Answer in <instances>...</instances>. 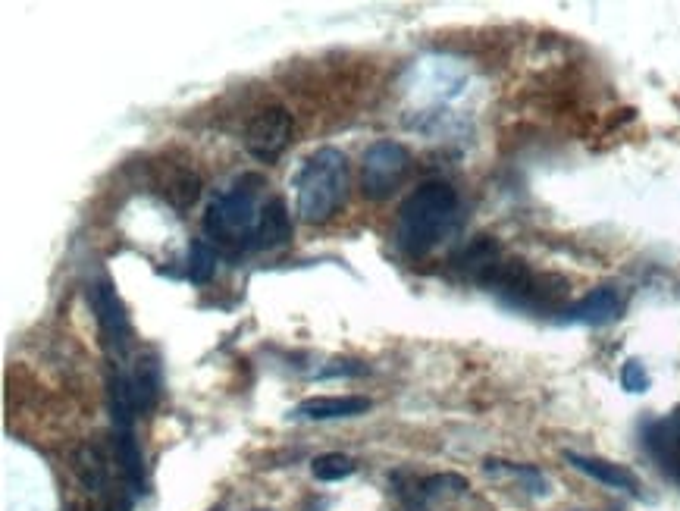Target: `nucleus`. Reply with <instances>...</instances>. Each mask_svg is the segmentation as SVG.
<instances>
[{
	"instance_id": "a211bd4d",
	"label": "nucleus",
	"mask_w": 680,
	"mask_h": 511,
	"mask_svg": "<svg viewBox=\"0 0 680 511\" xmlns=\"http://www.w3.org/2000/svg\"><path fill=\"white\" fill-rule=\"evenodd\" d=\"M364 364L361 361H351V358H336V361H330V367H323L320 370V380H326V377H361L364 374Z\"/></svg>"
},
{
	"instance_id": "6ab92c4d",
	"label": "nucleus",
	"mask_w": 680,
	"mask_h": 511,
	"mask_svg": "<svg viewBox=\"0 0 680 511\" xmlns=\"http://www.w3.org/2000/svg\"><path fill=\"white\" fill-rule=\"evenodd\" d=\"M254 511H270V508H254Z\"/></svg>"
},
{
	"instance_id": "f3484780",
	"label": "nucleus",
	"mask_w": 680,
	"mask_h": 511,
	"mask_svg": "<svg viewBox=\"0 0 680 511\" xmlns=\"http://www.w3.org/2000/svg\"><path fill=\"white\" fill-rule=\"evenodd\" d=\"M621 383L627 392H646L649 389V374H646V367L637 361V358H630L624 367H621Z\"/></svg>"
},
{
	"instance_id": "6e6552de",
	"label": "nucleus",
	"mask_w": 680,
	"mask_h": 511,
	"mask_svg": "<svg viewBox=\"0 0 680 511\" xmlns=\"http://www.w3.org/2000/svg\"><path fill=\"white\" fill-rule=\"evenodd\" d=\"M370 411V399L364 396H317L304 399L292 417L298 421H339V417H358Z\"/></svg>"
},
{
	"instance_id": "ddd939ff",
	"label": "nucleus",
	"mask_w": 680,
	"mask_h": 511,
	"mask_svg": "<svg viewBox=\"0 0 680 511\" xmlns=\"http://www.w3.org/2000/svg\"><path fill=\"white\" fill-rule=\"evenodd\" d=\"M76 464V474H79V480H82V486L88 493H104V486H107V461H104V455H101V449L98 446H79L76 449V458H73Z\"/></svg>"
},
{
	"instance_id": "4468645a",
	"label": "nucleus",
	"mask_w": 680,
	"mask_h": 511,
	"mask_svg": "<svg viewBox=\"0 0 680 511\" xmlns=\"http://www.w3.org/2000/svg\"><path fill=\"white\" fill-rule=\"evenodd\" d=\"M163 195H167L179 211H185V207H192L201 195V179L192 173V170H182L176 167L173 176L167 179V189H163Z\"/></svg>"
},
{
	"instance_id": "39448f33",
	"label": "nucleus",
	"mask_w": 680,
	"mask_h": 511,
	"mask_svg": "<svg viewBox=\"0 0 680 511\" xmlns=\"http://www.w3.org/2000/svg\"><path fill=\"white\" fill-rule=\"evenodd\" d=\"M292 129H295V123L286 107H264L251 116V123L245 129V148L251 157L270 164V160H276L286 151Z\"/></svg>"
},
{
	"instance_id": "2eb2a0df",
	"label": "nucleus",
	"mask_w": 680,
	"mask_h": 511,
	"mask_svg": "<svg viewBox=\"0 0 680 511\" xmlns=\"http://www.w3.org/2000/svg\"><path fill=\"white\" fill-rule=\"evenodd\" d=\"M311 474L323 483H336V480H345L355 474V461H351L348 455L342 452H326V455H317L314 464H311Z\"/></svg>"
},
{
	"instance_id": "7ed1b4c3",
	"label": "nucleus",
	"mask_w": 680,
	"mask_h": 511,
	"mask_svg": "<svg viewBox=\"0 0 680 511\" xmlns=\"http://www.w3.org/2000/svg\"><path fill=\"white\" fill-rule=\"evenodd\" d=\"M261 189H264V176L248 173L232 182L223 195L210 201L204 214L207 239L223 248L254 245L257 220H261V211H257V195H261Z\"/></svg>"
},
{
	"instance_id": "f257e3e1",
	"label": "nucleus",
	"mask_w": 680,
	"mask_h": 511,
	"mask_svg": "<svg viewBox=\"0 0 680 511\" xmlns=\"http://www.w3.org/2000/svg\"><path fill=\"white\" fill-rule=\"evenodd\" d=\"M458 214V192L449 182H427L411 192L398 207L395 242L405 254H427L433 251L445 232L452 229Z\"/></svg>"
},
{
	"instance_id": "20e7f679",
	"label": "nucleus",
	"mask_w": 680,
	"mask_h": 511,
	"mask_svg": "<svg viewBox=\"0 0 680 511\" xmlns=\"http://www.w3.org/2000/svg\"><path fill=\"white\" fill-rule=\"evenodd\" d=\"M411 170V154L398 142H377L361 160V192L370 201H386Z\"/></svg>"
},
{
	"instance_id": "f8f14e48",
	"label": "nucleus",
	"mask_w": 680,
	"mask_h": 511,
	"mask_svg": "<svg viewBox=\"0 0 680 511\" xmlns=\"http://www.w3.org/2000/svg\"><path fill=\"white\" fill-rule=\"evenodd\" d=\"M116 458H120V468L126 474V483L132 486V493H145V461L135 430H116Z\"/></svg>"
},
{
	"instance_id": "0eeeda50",
	"label": "nucleus",
	"mask_w": 680,
	"mask_h": 511,
	"mask_svg": "<svg viewBox=\"0 0 680 511\" xmlns=\"http://www.w3.org/2000/svg\"><path fill=\"white\" fill-rule=\"evenodd\" d=\"M621 308H624L621 292L615 286H602V289H593L586 298H580L577 305H571L565 311V320L605 327V323H615L621 317Z\"/></svg>"
},
{
	"instance_id": "9b49d317",
	"label": "nucleus",
	"mask_w": 680,
	"mask_h": 511,
	"mask_svg": "<svg viewBox=\"0 0 680 511\" xmlns=\"http://www.w3.org/2000/svg\"><path fill=\"white\" fill-rule=\"evenodd\" d=\"M126 380H129L138 414H148L157 405V399H160V364H157V358L154 355L138 358L135 367H132V374Z\"/></svg>"
},
{
	"instance_id": "423d86ee",
	"label": "nucleus",
	"mask_w": 680,
	"mask_h": 511,
	"mask_svg": "<svg viewBox=\"0 0 680 511\" xmlns=\"http://www.w3.org/2000/svg\"><path fill=\"white\" fill-rule=\"evenodd\" d=\"M95 311H98V323H101V333L110 345H116V352H123V348L129 345V317H126V308L120 295H116V289L104 280L95 286Z\"/></svg>"
},
{
	"instance_id": "dca6fc26",
	"label": "nucleus",
	"mask_w": 680,
	"mask_h": 511,
	"mask_svg": "<svg viewBox=\"0 0 680 511\" xmlns=\"http://www.w3.org/2000/svg\"><path fill=\"white\" fill-rule=\"evenodd\" d=\"M217 270V251L210 248L207 242H192V251H189V280L192 283H207L210 276H214Z\"/></svg>"
},
{
	"instance_id": "f03ea898",
	"label": "nucleus",
	"mask_w": 680,
	"mask_h": 511,
	"mask_svg": "<svg viewBox=\"0 0 680 511\" xmlns=\"http://www.w3.org/2000/svg\"><path fill=\"white\" fill-rule=\"evenodd\" d=\"M348 198V157L339 148H320L295 176V204L304 223H326Z\"/></svg>"
},
{
	"instance_id": "9d476101",
	"label": "nucleus",
	"mask_w": 680,
	"mask_h": 511,
	"mask_svg": "<svg viewBox=\"0 0 680 511\" xmlns=\"http://www.w3.org/2000/svg\"><path fill=\"white\" fill-rule=\"evenodd\" d=\"M292 239V217L283 198H270L261 207V220L254 232V248H283Z\"/></svg>"
},
{
	"instance_id": "1a4fd4ad",
	"label": "nucleus",
	"mask_w": 680,
	"mask_h": 511,
	"mask_svg": "<svg viewBox=\"0 0 680 511\" xmlns=\"http://www.w3.org/2000/svg\"><path fill=\"white\" fill-rule=\"evenodd\" d=\"M565 461L571 464V468H577L580 474L593 477L605 486H615V490H627L633 496H640V480L633 471H627L624 464L605 461V458H586V455H577V452H565Z\"/></svg>"
}]
</instances>
